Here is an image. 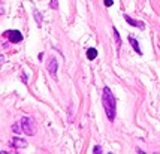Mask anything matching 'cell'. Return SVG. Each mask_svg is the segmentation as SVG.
Here are the masks:
<instances>
[{
  "instance_id": "1",
  "label": "cell",
  "mask_w": 160,
  "mask_h": 154,
  "mask_svg": "<svg viewBox=\"0 0 160 154\" xmlns=\"http://www.w3.org/2000/svg\"><path fill=\"white\" fill-rule=\"evenodd\" d=\"M102 103H103V109L106 112V117L109 121H114L115 120V115H117V100H115V96L112 94V91L109 87H105L103 93H102Z\"/></svg>"
},
{
  "instance_id": "2",
  "label": "cell",
  "mask_w": 160,
  "mask_h": 154,
  "mask_svg": "<svg viewBox=\"0 0 160 154\" xmlns=\"http://www.w3.org/2000/svg\"><path fill=\"white\" fill-rule=\"evenodd\" d=\"M20 124H21V129H22V133H26L28 136H33L36 133V124L30 117H22Z\"/></svg>"
},
{
  "instance_id": "3",
  "label": "cell",
  "mask_w": 160,
  "mask_h": 154,
  "mask_svg": "<svg viewBox=\"0 0 160 154\" xmlns=\"http://www.w3.org/2000/svg\"><path fill=\"white\" fill-rule=\"evenodd\" d=\"M5 36L12 43H18L22 41V35H21V32H18V30H8L6 33H5Z\"/></svg>"
},
{
  "instance_id": "4",
  "label": "cell",
  "mask_w": 160,
  "mask_h": 154,
  "mask_svg": "<svg viewBox=\"0 0 160 154\" xmlns=\"http://www.w3.org/2000/svg\"><path fill=\"white\" fill-rule=\"evenodd\" d=\"M48 72H49V75L54 78V79H57V69H58V62H57V58L56 57H52V58H49V62H48Z\"/></svg>"
},
{
  "instance_id": "5",
  "label": "cell",
  "mask_w": 160,
  "mask_h": 154,
  "mask_svg": "<svg viewBox=\"0 0 160 154\" xmlns=\"http://www.w3.org/2000/svg\"><path fill=\"white\" fill-rule=\"evenodd\" d=\"M124 20L127 24H130V26H133V27H138V28H145V24L142 21H138V20H135V18H132V17H129V15H124Z\"/></svg>"
},
{
  "instance_id": "6",
  "label": "cell",
  "mask_w": 160,
  "mask_h": 154,
  "mask_svg": "<svg viewBox=\"0 0 160 154\" xmlns=\"http://www.w3.org/2000/svg\"><path fill=\"white\" fill-rule=\"evenodd\" d=\"M11 145L14 148H26L27 147V142L15 136V138H12V141H11Z\"/></svg>"
},
{
  "instance_id": "7",
  "label": "cell",
  "mask_w": 160,
  "mask_h": 154,
  "mask_svg": "<svg viewBox=\"0 0 160 154\" xmlns=\"http://www.w3.org/2000/svg\"><path fill=\"white\" fill-rule=\"evenodd\" d=\"M129 42H130V45H132V48L135 49V52H136L138 56H142V51H141V48H139V43H138V41H136L133 36H129Z\"/></svg>"
},
{
  "instance_id": "8",
  "label": "cell",
  "mask_w": 160,
  "mask_h": 154,
  "mask_svg": "<svg viewBox=\"0 0 160 154\" xmlns=\"http://www.w3.org/2000/svg\"><path fill=\"white\" fill-rule=\"evenodd\" d=\"M112 32H114V37H115V42H117V49L120 51V48H121V37H120V33L115 27H112Z\"/></svg>"
},
{
  "instance_id": "9",
  "label": "cell",
  "mask_w": 160,
  "mask_h": 154,
  "mask_svg": "<svg viewBox=\"0 0 160 154\" xmlns=\"http://www.w3.org/2000/svg\"><path fill=\"white\" fill-rule=\"evenodd\" d=\"M98 57V49L96 48H88L87 49V58L88 60H94Z\"/></svg>"
},
{
  "instance_id": "10",
  "label": "cell",
  "mask_w": 160,
  "mask_h": 154,
  "mask_svg": "<svg viewBox=\"0 0 160 154\" xmlns=\"http://www.w3.org/2000/svg\"><path fill=\"white\" fill-rule=\"evenodd\" d=\"M33 15H35V18H36V21H38V24L41 26V21H42V15L39 11H33Z\"/></svg>"
},
{
  "instance_id": "11",
  "label": "cell",
  "mask_w": 160,
  "mask_h": 154,
  "mask_svg": "<svg viewBox=\"0 0 160 154\" xmlns=\"http://www.w3.org/2000/svg\"><path fill=\"white\" fill-rule=\"evenodd\" d=\"M12 132H14V133H21V132H22V129H21V124L15 123L14 126H12Z\"/></svg>"
},
{
  "instance_id": "12",
  "label": "cell",
  "mask_w": 160,
  "mask_h": 154,
  "mask_svg": "<svg viewBox=\"0 0 160 154\" xmlns=\"http://www.w3.org/2000/svg\"><path fill=\"white\" fill-rule=\"evenodd\" d=\"M49 7L51 9H58V0H51L49 2Z\"/></svg>"
},
{
  "instance_id": "13",
  "label": "cell",
  "mask_w": 160,
  "mask_h": 154,
  "mask_svg": "<svg viewBox=\"0 0 160 154\" xmlns=\"http://www.w3.org/2000/svg\"><path fill=\"white\" fill-rule=\"evenodd\" d=\"M93 153H96V154L103 153V151H102V147H100V145H96V147L93 148Z\"/></svg>"
},
{
  "instance_id": "14",
  "label": "cell",
  "mask_w": 160,
  "mask_h": 154,
  "mask_svg": "<svg viewBox=\"0 0 160 154\" xmlns=\"http://www.w3.org/2000/svg\"><path fill=\"white\" fill-rule=\"evenodd\" d=\"M103 3H105V6H112L114 5V0H103Z\"/></svg>"
},
{
  "instance_id": "15",
  "label": "cell",
  "mask_w": 160,
  "mask_h": 154,
  "mask_svg": "<svg viewBox=\"0 0 160 154\" xmlns=\"http://www.w3.org/2000/svg\"><path fill=\"white\" fill-rule=\"evenodd\" d=\"M21 81H22V82H24V84H27V77H26V75H24V73H22V75H21Z\"/></svg>"
},
{
  "instance_id": "16",
  "label": "cell",
  "mask_w": 160,
  "mask_h": 154,
  "mask_svg": "<svg viewBox=\"0 0 160 154\" xmlns=\"http://www.w3.org/2000/svg\"><path fill=\"white\" fill-rule=\"evenodd\" d=\"M0 14H3V5L0 3Z\"/></svg>"
},
{
  "instance_id": "17",
  "label": "cell",
  "mask_w": 160,
  "mask_h": 154,
  "mask_svg": "<svg viewBox=\"0 0 160 154\" xmlns=\"http://www.w3.org/2000/svg\"><path fill=\"white\" fill-rule=\"evenodd\" d=\"M0 63H3V57L0 56Z\"/></svg>"
}]
</instances>
